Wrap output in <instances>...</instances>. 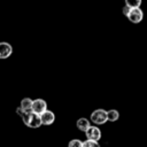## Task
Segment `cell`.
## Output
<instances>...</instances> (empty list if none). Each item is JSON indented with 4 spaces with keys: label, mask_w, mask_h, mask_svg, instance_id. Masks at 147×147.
Segmentation results:
<instances>
[{
    "label": "cell",
    "mask_w": 147,
    "mask_h": 147,
    "mask_svg": "<svg viewBox=\"0 0 147 147\" xmlns=\"http://www.w3.org/2000/svg\"><path fill=\"white\" fill-rule=\"evenodd\" d=\"M91 121L95 125H102L107 122V110L105 109H95L91 114Z\"/></svg>",
    "instance_id": "obj_1"
},
{
    "label": "cell",
    "mask_w": 147,
    "mask_h": 147,
    "mask_svg": "<svg viewBox=\"0 0 147 147\" xmlns=\"http://www.w3.org/2000/svg\"><path fill=\"white\" fill-rule=\"evenodd\" d=\"M47 110V102L44 99H34L32 100L31 111L37 115H41L44 111Z\"/></svg>",
    "instance_id": "obj_2"
},
{
    "label": "cell",
    "mask_w": 147,
    "mask_h": 147,
    "mask_svg": "<svg viewBox=\"0 0 147 147\" xmlns=\"http://www.w3.org/2000/svg\"><path fill=\"white\" fill-rule=\"evenodd\" d=\"M126 17L133 24H138V23H140L142 21L144 13H142V10L140 8H131V10H130V13H129V15Z\"/></svg>",
    "instance_id": "obj_3"
},
{
    "label": "cell",
    "mask_w": 147,
    "mask_h": 147,
    "mask_svg": "<svg viewBox=\"0 0 147 147\" xmlns=\"http://www.w3.org/2000/svg\"><path fill=\"white\" fill-rule=\"evenodd\" d=\"M85 136L87 140H93V141H99L101 138V131L96 125H91L86 131Z\"/></svg>",
    "instance_id": "obj_4"
},
{
    "label": "cell",
    "mask_w": 147,
    "mask_h": 147,
    "mask_svg": "<svg viewBox=\"0 0 147 147\" xmlns=\"http://www.w3.org/2000/svg\"><path fill=\"white\" fill-rule=\"evenodd\" d=\"M13 54V47L10 44L1 41L0 42V60L8 59Z\"/></svg>",
    "instance_id": "obj_5"
},
{
    "label": "cell",
    "mask_w": 147,
    "mask_h": 147,
    "mask_svg": "<svg viewBox=\"0 0 147 147\" xmlns=\"http://www.w3.org/2000/svg\"><path fill=\"white\" fill-rule=\"evenodd\" d=\"M26 126L31 127V129H37V127H40L41 126V121H40V116L37 115V114H33L32 111L30 113L29 115V118H28V122L25 124Z\"/></svg>",
    "instance_id": "obj_6"
},
{
    "label": "cell",
    "mask_w": 147,
    "mask_h": 147,
    "mask_svg": "<svg viewBox=\"0 0 147 147\" xmlns=\"http://www.w3.org/2000/svg\"><path fill=\"white\" fill-rule=\"evenodd\" d=\"M39 116H40L41 125H52L54 123V121H55V115L51 110H46Z\"/></svg>",
    "instance_id": "obj_7"
},
{
    "label": "cell",
    "mask_w": 147,
    "mask_h": 147,
    "mask_svg": "<svg viewBox=\"0 0 147 147\" xmlns=\"http://www.w3.org/2000/svg\"><path fill=\"white\" fill-rule=\"evenodd\" d=\"M76 125H77V129H78L79 131L85 132V131L91 126V122H90L87 118L82 117V118H79V119L76 122Z\"/></svg>",
    "instance_id": "obj_8"
},
{
    "label": "cell",
    "mask_w": 147,
    "mask_h": 147,
    "mask_svg": "<svg viewBox=\"0 0 147 147\" xmlns=\"http://www.w3.org/2000/svg\"><path fill=\"white\" fill-rule=\"evenodd\" d=\"M31 106H32V99L30 98H24L22 99L20 107L24 110V111H31Z\"/></svg>",
    "instance_id": "obj_9"
},
{
    "label": "cell",
    "mask_w": 147,
    "mask_h": 147,
    "mask_svg": "<svg viewBox=\"0 0 147 147\" xmlns=\"http://www.w3.org/2000/svg\"><path fill=\"white\" fill-rule=\"evenodd\" d=\"M119 118V113L116 109L107 110V121L109 122H116Z\"/></svg>",
    "instance_id": "obj_10"
},
{
    "label": "cell",
    "mask_w": 147,
    "mask_h": 147,
    "mask_svg": "<svg viewBox=\"0 0 147 147\" xmlns=\"http://www.w3.org/2000/svg\"><path fill=\"white\" fill-rule=\"evenodd\" d=\"M142 0H125V5L130 8H140Z\"/></svg>",
    "instance_id": "obj_11"
},
{
    "label": "cell",
    "mask_w": 147,
    "mask_h": 147,
    "mask_svg": "<svg viewBox=\"0 0 147 147\" xmlns=\"http://www.w3.org/2000/svg\"><path fill=\"white\" fill-rule=\"evenodd\" d=\"M82 146H83V141L79 139H72L68 144V147H82Z\"/></svg>",
    "instance_id": "obj_12"
},
{
    "label": "cell",
    "mask_w": 147,
    "mask_h": 147,
    "mask_svg": "<svg viewBox=\"0 0 147 147\" xmlns=\"http://www.w3.org/2000/svg\"><path fill=\"white\" fill-rule=\"evenodd\" d=\"M82 147H100L98 141H93V140H86L83 141V146Z\"/></svg>",
    "instance_id": "obj_13"
},
{
    "label": "cell",
    "mask_w": 147,
    "mask_h": 147,
    "mask_svg": "<svg viewBox=\"0 0 147 147\" xmlns=\"http://www.w3.org/2000/svg\"><path fill=\"white\" fill-rule=\"evenodd\" d=\"M130 10H131V8H130L129 6H126V5H125V6H124V7L122 8V11H123V14H124L125 16H127V15H129Z\"/></svg>",
    "instance_id": "obj_14"
},
{
    "label": "cell",
    "mask_w": 147,
    "mask_h": 147,
    "mask_svg": "<svg viewBox=\"0 0 147 147\" xmlns=\"http://www.w3.org/2000/svg\"><path fill=\"white\" fill-rule=\"evenodd\" d=\"M25 113H26V111H24V110H23V109H22V108H21L20 106H18L17 108H16V114H17V115H18L20 117H22V116H23V115H24Z\"/></svg>",
    "instance_id": "obj_15"
}]
</instances>
